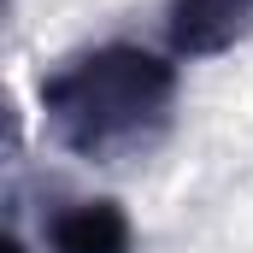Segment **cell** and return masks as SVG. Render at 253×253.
Instances as JSON below:
<instances>
[{"label": "cell", "mask_w": 253, "mask_h": 253, "mask_svg": "<svg viewBox=\"0 0 253 253\" xmlns=\"http://www.w3.org/2000/svg\"><path fill=\"white\" fill-rule=\"evenodd\" d=\"M36 106L65 153L88 165H124L159 147L177 118V59L135 42H100L47 71Z\"/></svg>", "instance_id": "cell-1"}, {"label": "cell", "mask_w": 253, "mask_h": 253, "mask_svg": "<svg viewBox=\"0 0 253 253\" xmlns=\"http://www.w3.org/2000/svg\"><path fill=\"white\" fill-rule=\"evenodd\" d=\"M253 36V0H165L171 59H218Z\"/></svg>", "instance_id": "cell-2"}, {"label": "cell", "mask_w": 253, "mask_h": 253, "mask_svg": "<svg viewBox=\"0 0 253 253\" xmlns=\"http://www.w3.org/2000/svg\"><path fill=\"white\" fill-rule=\"evenodd\" d=\"M42 248L47 253H135V224L118 200L83 194V200H59L42 218Z\"/></svg>", "instance_id": "cell-3"}]
</instances>
